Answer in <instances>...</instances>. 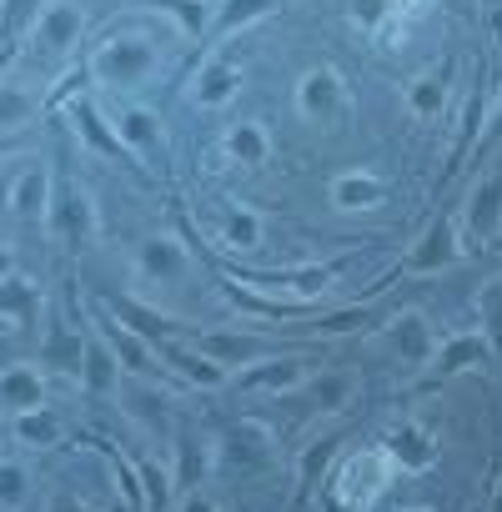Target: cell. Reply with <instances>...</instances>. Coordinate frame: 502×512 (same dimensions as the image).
<instances>
[{"mask_svg": "<svg viewBox=\"0 0 502 512\" xmlns=\"http://www.w3.org/2000/svg\"><path fill=\"white\" fill-rule=\"evenodd\" d=\"M96 71L111 81V86H136L146 71H151V46L141 36H121L111 41L101 56H96Z\"/></svg>", "mask_w": 502, "mask_h": 512, "instance_id": "obj_1", "label": "cell"}, {"mask_svg": "<svg viewBox=\"0 0 502 512\" xmlns=\"http://www.w3.org/2000/svg\"><path fill=\"white\" fill-rule=\"evenodd\" d=\"M36 31H41V41H46L51 51H66L71 36L81 31V16H76V6H51V11L36 16Z\"/></svg>", "mask_w": 502, "mask_h": 512, "instance_id": "obj_2", "label": "cell"}, {"mask_svg": "<svg viewBox=\"0 0 502 512\" xmlns=\"http://www.w3.org/2000/svg\"><path fill=\"white\" fill-rule=\"evenodd\" d=\"M0 402H11L16 412L36 407V402H41V377H36V372H26V367L6 372V377H0Z\"/></svg>", "mask_w": 502, "mask_h": 512, "instance_id": "obj_3", "label": "cell"}, {"mask_svg": "<svg viewBox=\"0 0 502 512\" xmlns=\"http://www.w3.org/2000/svg\"><path fill=\"white\" fill-rule=\"evenodd\" d=\"M16 437H21V442H31V447H36V442L46 447V442H56V437H61V417H56V412H46V407H26V412L16 417Z\"/></svg>", "mask_w": 502, "mask_h": 512, "instance_id": "obj_4", "label": "cell"}, {"mask_svg": "<svg viewBox=\"0 0 502 512\" xmlns=\"http://www.w3.org/2000/svg\"><path fill=\"white\" fill-rule=\"evenodd\" d=\"M21 216H41V206H46V171L41 166H31L26 176H16V201H11Z\"/></svg>", "mask_w": 502, "mask_h": 512, "instance_id": "obj_5", "label": "cell"}, {"mask_svg": "<svg viewBox=\"0 0 502 512\" xmlns=\"http://www.w3.org/2000/svg\"><path fill=\"white\" fill-rule=\"evenodd\" d=\"M141 267H146L151 277H176V272H181V251H176L171 241H146V246H141Z\"/></svg>", "mask_w": 502, "mask_h": 512, "instance_id": "obj_6", "label": "cell"}, {"mask_svg": "<svg viewBox=\"0 0 502 512\" xmlns=\"http://www.w3.org/2000/svg\"><path fill=\"white\" fill-rule=\"evenodd\" d=\"M31 101H26V91H0V126H21V121H31Z\"/></svg>", "mask_w": 502, "mask_h": 512, "instance_id": "obj_7", "label": "cell"}, {"mask_svg": "<svg viewBox=\"0 0 502 512\" xmlns=\"http://www.w3.org/2000/svg\"><path fill=\"white\" fill-rule=\"evenodd\" d=\"M231 86H236V76H231V71H216V66H211V71L201 76L196 96H201L206 106H216V101H226V91H231Z\"/></svg>", "mask_w": 502, "mask_h": 512, "instance_id": "obj_8", "label": "cell"}, {"mask_svg": "<svg viewBox=\"0 0 502 512\" xmlns=\"http://www.w3.org/2000/svg\"><path fill=\"white\" fill-rule=\"evenodd\" d=\"M121 136H126V146H151V141H156V126H151V116L126 111V116H121Z\"/></svg>", "mask_w": 502, "mask_h": 512, "instance_id": "obj_9", "label": "cell"}, {"mask_svg": "<svg viewBox=\"0 0 502 512\" xmlns=\"http://www.w3.org/2000/svg\"><path fill=\"white\" fill-rule=\"evenodd\" d=\"M337 101V81L332 76H312L307 81V111H327Z\"/></svg>", "mask_w": 502, "mask_h": 512, "instance_id": "obj_10", "label": "cell"}, {"mask_svg": "<svg viewBox=\"0 0 502 512\" xmlns=\"http://www.w3.org/2000/svg\"><path fill=\"white\" fill-rule=\"evenodd\" d=\"M21 497H26V472L0 462V502H21Z\"/></svg>", "mask_w": 502, "mask_h": 512, "instance_id": "obj_11", "label": "cell"}, {"mask_svg": "<svg viewBox=\"0 0 502 512\" xmlns=\"http://www.w3.org/2000/svg\"><path fill=\"white\" fill-rule=\"evenodd\" d=\"M231 151H236V156H262L267 141H262L257 126H236V131H231Z\"/></svg>", "mask_w": 502, "mask_h": 512, "instance_id": "obj_12", "label": "cell"}, {"mask_svg": "<svg viewBox=\"0 0 502 512\" xmlns=\"http://www.w3.org/2000/svg\"><path fill=\"white\" fill-rule=\"evenodd\" d=\"M86 362H91V387L106 392V387H111V357H106L96 342H86Z\"/></svg>", "mask_w": 502, "mask_h": 512, "instance_id": "obj_13", "label": "cell"}, {"mask_svg": "<svg viewBox=\"0 0 502 512\" xmlns=\"http://www.w3.org/2000/svg\"><path fill=\"white\" fill-rule=\"evenodd\" d=\"M11 201H16V176L0 171V206H11Z\"/></svg>", "mask_w": 502, "mask_h": 512, "instance_id": "obj_14", "label": "cell"}, {"mask_svg": "<svg viewBox=\"0 0 502 512\" xmlns=\"http://www.w3.org/2000/svg\"><path fill=\"white\" fill-rule=\"evenodd\" d=\"M51 512H81V502H71V497H51Z\"/></svg>", "mask_w": 502, "mask_h": 512, "instance_id": "obj_15", "label": "cell"}, {"mask_svg": "<svg viewBox=\"0 0 502 512\" xmlns=\"http://www.w3.org/2000/svg\"><path fill=\"white\" fill-rule=\"evenodd\" d=\"M11 277V251H6V241H0V282Z\"/></svg>", "mask_w": 502, "mask_h": 512, "instance_id": "obj_16", "label": "cell"}, {"mask_svg": "<svg viewBox=\"0 0 502 512\" xmlns=\"http://www.w3.org/2000/svg\"><path fill=\"white\" fill-rule=\"evenodd\" d=\"M191 512H211V507H201V502H191Z\"/></svg>", "mask_w": 502, "mask_h": 512, "instance_id": "obj_17", "label": "cell"}]
</instances>
